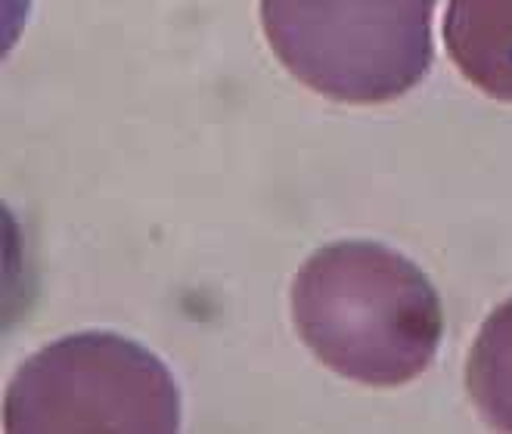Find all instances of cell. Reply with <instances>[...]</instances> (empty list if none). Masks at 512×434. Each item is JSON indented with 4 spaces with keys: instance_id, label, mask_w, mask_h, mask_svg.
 <instances>
[{
    "instance_id": "obj_1",
    "label": "cell",
    "mask_w": 512,
    "mask_h": 434,
    "mask_svg": "<svg viewBox=\"0 0 512 434\" xmlns=\"http://www.w3.org/2000/svg\"><path fill=\"white\" fill-rule=\"evenodd\" d=\"M292 323L342 379L398 388L432 366L444 310L410 258L382 242L345 239L317 248L295 273Z\"/></svg>"
},
{
    "instance_id": "obj_2",
    "label": "cell",
    "mask_w": 512,
    "mask_h": 434,
    "mask_svg": "<svg viewBox=\"0 0 512 434\" xmlns=\"http://www.w3.org/2000/svg\"><path fill=\"white\" fill-rule=\"evenodd\" d=\"M435 0H261V25L283 66L320 97L398 100L432 66Z\"/></svg>"
},
{
    "instance_id": "obj_3",
    "label": "cell",
    "mask_w": 512,
    "mask_h": 434,
    "mask_svg": "<svg viewBox=\"0 0 512 434\" xmlns=\"http://www.w3.org/2000/svg\"><path fill=\"white\" fill-rule=\"evenodd\" d=\"M4 428L44 431H177L180 391L171 369L115 332H78L28 357L7 388Z\"/></svg>"
},
{
    "instance_id": "obj_4",
    "label": "cell",
    "mask_w": 512,
    "mask_h": 434,
    "mask_svg": "<svg viewBox=\"0 0 512 434\" xmlns=\"http://www.w3.org/2000/svg\"><path fill=\"white\" fill-rule=\"evenodd\" d=\"M444 44L478 90L512 103V0H450Z\"/></svg>"
},
{
    "instance_id": "obj_5",
    "label": "cell",
    "mask_w": 512,
    "mask_h": 434,
    "mask_svg": "<svg viewBox=\"0 0 512 434\" xmlns=\"http://www.w3.org/2000/svg\"><path fill=\"white\" fill-rule=\"evenodd\" d=\"M466 391L491 428L512 431V298L491 310L472 341Z\"/></svg>"
}]
</instances>
